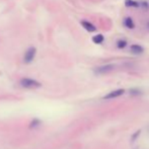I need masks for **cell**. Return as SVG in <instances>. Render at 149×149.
<instances>
[{
  "label": "cell",
  "mask_w": 149,
  "mask_h": 149,
  "mask_svg": "<svg viewBox=\"0 0 149 149\" xmlns=\"http://www.w3.org/2000/svg\"><path fill=\"white\" fill-rule=\"evenodd\" d=\"M36 54H37V49L35 47H30L28 50L24 53V57H23V61L26 63H32L36 57Z\"/></svg>",
  "instance_id": "2"
},
{
  "label": "cell",
  "mask_w": 149,
  "mask_h": 149,
  "mask_svg": "<svg viewBox=\"0 0 149 149\" xmlns=\"http://www.w3.org/2000/svg\"><path fill=\"white\" fill-rule=\"evenodd\" d=\"M124 92H125L124 89H116V90H113V91H111L109 93H107V96H105L104 98H105V100H111V98H118V96H122Z\"/></svg>",
  "instance_id": "4"
},
{
  "label": "cell",
  "mask_w": 149,
  "mask_h": 149,
  "mask_svg": "<svg viewBox=\"0 0 149 149\" xmlns=\"http://www.w3.org/2000/svg\"><path fill=\"white\" fill-rule=\"evenodd\" d=\"M130 93L131 94H140V90H138V89H131L130 90Z\"/></svg>",
  "instance_id": "12"
},
{
  "label": "cell",
  "mask_w": 149,
  "mask_h": 149,
  "mask_svg": "<svg viewBox=\"0 0 149 149\" xmlns=\"http://www.w3.org/2000/svg\"><path fill=\"white\" fill-rule=\"evenodd\" d=\"M92 42L94 44H102L104 42V36L103 35H96L92 38Z\"/></svg>",
  "instance_id": "8"
},
{
  "label": "cell",
  "mask_w": 149,
  "mask_h": 149,
  "mask_svg": "<svg viewBox=\"0 0 149 149\" xmlns=\"http://www.w3.org/2000/svg\"><path fill=\"white\" fill-rule=\"evenodd\" d=\"M131 52L133 54H136V55H139V54H142L144 49H143V47H141L140 45H132L130 48Z\"/></svg>",
  "instance_id": "6"
},
{
  "label": "cell",
  "mask_w": 149,
  "mask_h": 149,
  "mask_svg": "<svg viewBox=\"0 0 149 149\" xmlns=\"http://www.w3.org/2000/svg\"><path fill=\"white\" fill-rule=\"evenodd\" d=\"M148 26H149V23H148Z\"/></svg>",
  "instance_id": "13"
},
{
  "label": "cell",
  "mask_w": 149,
  "mask_h": 149,
  "mask_svg": "<svg viewBox=\"0 0 149 149\" xmlns=\"http://www.w3.org/2000/svg\"><path fill=\"white\" fill-rule=\"evenodd\" d=\"M126 46H127V42L125 40H119L117 42V47H118L119 49H124Z\"/></svg>",
  "instance_id": "11"
},
{
  "label": "cell",
  "mask_w": 149,
  "mask_h": 149,
  "mask_svg": "<svg viewBox=\"0 0 149 149\" xmlns=\"http://www.w3.org/2000/svg\"><path fill=\"white\" fill-rule=\"evenodd\" d=\"M115 68V65H104V66H100V67H98L96 69V73L98 74H105V73H107L109 71H112L113 69Z\"/></svg>",
  "instance_id": "3"
},
{
  "label": "cell",
  "mask_w": 149,
  "mask_h": 149,
  "mask_svg": "<svg viewBox=\"0 0 149 149\" xmlns=\"http://www.w3.org/2000/svg\"><path fill=\"white\" fill-rule=\"evenodd\" d=\"M19 84H20V86L24 87V88H38V87L41 86V83L39 81L32 79V78H28V77L22 78L19 81Z\"/></svg>",
  "instance_id": "1"
},
{
  "label": "cell",
  "mask_w": 149,
  "mask_h": 149,
  "mask_svg": "<svg viewBox=\"0 0 149 149\" xmlns=\"http://www.w3.org/2000/svg\"><path fill=\"white\" fill-rule=\"evenodd\" d=\"M124 26L132 30V28H135V23H134V21H133V19L131 17H126V18L124 19Z\"/></svg>",
  "instance_id": "7"
},
{
  "label": "cell",
  "mask_w": 149,
  "mask_h": 149,
  "mask_svg": "<svg viewBox=\"0 0 149 149\" xmlns=\"http://www.w3.org/2000/svg\"><path fill=\"white\" fill-rule=\"evenodd\" d=\"M80 23H81V26H83V28H85L87 32H89V33H92V32H96V26H93L91 22H89V21H87V20H81V21H80Z\"/></svg>",
  "instance_id": "5"
},
{
  "label": "cell",
  "mask_w": 149,
  "mask_h": 149,
  "mask_svg": "<svg viewBox=\"0 0 149 149\" xmlns=\"http://www.w3.org/2000/svg\"><path fill=\"white\" fill-rule=\"evenodd\" d=\"M41 121L40 120H38V119H34L33 121L30 122V129H35V128H37V127H39L41 125Z\"/></svg>",
  "instance_id": "10"
},
{
  "label": "cell",
  "mask_w": 149,
  "mask_h": 149,
  "mask_svg": "<svg viewBox=\"0 0 149 149\" xmlns=\"http://www.w3.org/2000/svg\"><path fill=\"white\" fill-rule=\"evenodd\" d=\"M125 4L127 7H139V3L134 0H125Z\"/></svg>",
  "instance_id": "9"
}]
</instances>
